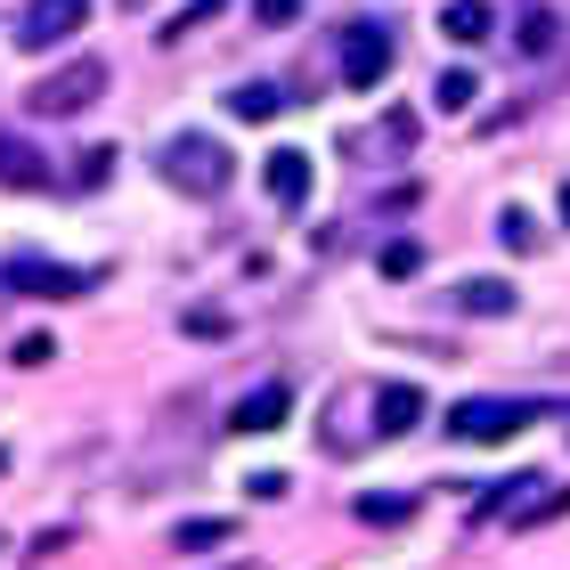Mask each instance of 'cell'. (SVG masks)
<instances>
[{
  "mask_svg": "<svg viewBox=\"0 0 570 570\" xmlns=\"http://www.w3.org/2000/svg\"><path fill=\"white\" fill-rule=\"evenodd\" d=\"M155 171H164L179 196H220L228 179H237V155H228L220 139H204V131H179V139H164Z\"/></svg>",
  "mask_w": 570,
  "mask_h": 570,
  "instance_id": "obj_1",
  "label": "cell"
},
{
  "mask_svg": "<svg viewBox=\"0 0 570 570\" xmlns=\"http://www.w3.org/2000/svg\"><path fill=\"white\" fill-rule=\"evenodd\" d=\"M98 98H107V58H73L58 73H41V82L24 90V107H33L41 122H66V115H90Z\"/></svg>",
  "mask_w": 570,
  "mask_h": 570,
  "instance_id": "obj_2",
  "label": "cell"
},
{
  "mask_svg": "<svg viewBox=\"0 0 570 570\" xmlns=\"http://www.w3.org/2000/svg\"><path fill=\"white\" fill-rule=\"evenodd\" d=\"M9 294H33V302H73V294H90L98 269H73V262H41V253H17L9 269Z\"/></svg>",
  "mask_w": 570,
  "mask_h": 570,
  "instance_id": "obj_3",
  "label": "cell"
},
{
  "mask_svg": "<svg viewBox=\"0 0 570 570\" xmlns=\"http://www.w3.org/2000/svg\"><path fill=\"white\" fill-rule=\"evenodd\" d=\"M522 424H538V400H456L449 407V432L481 440V449H489V440H513Z\"/></svg>",
  "mask_w": 570,
  "mask_h": 570,
  "instance_id": "obj_4",
  "label": "cell"
},
{
  "mask_svg": "<svg viewBox=\"0 0 570 570\" xmlns=\"http://www.w3.org/2000/svg\"><path fill=\"white\" fill-rule=\"evenodd\" d=\"M82 24H90V0H33V9L17 17V49H33V58H41V49L73 41Z\"/></svg>",
  "mask_w": 570,
  "mask_h": 570,
  "instance_id": "obj_5",
  "label": "cell"
},
{
  "mask_svg": "<svg viewBox=\"0 0 570 570\" xmlns=\"http://www.w3.org/2000/svg\"><path fill=\"white\" fill-rule=\"evenodd\" d=\"M383 73H392V33H383V24H343V82L375 90Z\"/></svg>",
  "mask_w": 570,
  "mask_h": 570,
  "instance_id": "obj_6",
  "label": "cell"
},
{
  "mask_svg": "<svg viewBox=\"0 0 570 570\" xmlns=\"http://www.w3.org/2000/svg\"><path fill=\"white\" fill-rule=\"evenodd\" d=\"M285 416H294V392H285V383H262V392H245L228 407V432H277Z\"/></svg>",
  "mask_w": 570,
  "mask_h": 570,
  "instance_id": "obj_7",
  "label": "cell"
},
{
  "mask_svg": "<svg viewBox=\"0 0 570 570\" xmlns=\"http://www.w3.org/2000/svg\"><path fill=\"white\" fill-rule=\"evenodd\" d=\"M416 424H424V392H416V383H383V392H375V432L400 440V432H416Z\"/></svg>",
  "mask_w": 570,
  "mask_h": 570,
  "instance_id": "obj_8",
  "label": "cell"
},
{
  "mask_svg": "<svg viewBox=\"0 0 570 570\" xmlns=\"http://www.w3.org/2000/svg\"><path fill=\"white\" fill-rule=\"evenodd\" d=\"M262 179H269V196L294 213V204H309V155L302 147H277L269 164H262Z\"/></svg>",
  "mask_w": 570,
  "mask_h": 570,
  "instance_id": "obj_9",
  "label": "cell"
},
{
  "mask_svg": "<svg viewBox=\"0 0 570 570\" xmlns=\"http://www.w3.org/2000/svg\"><path fill=\"white\" fill-rule=\"evenodd\" d=\"M440 33L473 49V41H489V33H498V9H489V0H449V9H440Z\"/></svg>",
  "mask_w": 570,
  "mask_h": 570,
  "instance_id": "obj_10",
  "label": "cell"
},
{
  "mask_svg": "<svg viewBox=\"0 0 570 570\" xmlns=\"http://www.w3.org/2000/svg\"><path fill=\"white\" fill-rule=\"evenodd\" d=\"M456 309H464V318H505V309H513V285H505V277H464V285H456Z\"/></svg>",
  "mask_w": 570,
  "mask_h": 570,
  "instance_id": "obj_11",
  "label": "cell"
},
{
  "mask_svg": "<svg viewBox=\"0 0 570 570\" xmlns=\"http://www.w3.org/2000/svg\"><path fill=\"white\" fill-rule=\"evenodd\" d=\"M0 188H49V164L24 139H0Z\"/></svg>",
  "mask_w": 570,
  "mask_h": 570,
  "instance_id": "obj_12",
  "label": "cell"
},
{
  "mask_svg": "<svg viewBox=\"0 0 570 570\" xmlns=\"http://www.w3.org/2000/svg\"><path fill=\"white\" fill-rule=\"evenodd\" d=\"M505 513H513V530H538V522H554V513H570V489H547V481H538V498H513Z\"/></svg>",
  "mask_w": 570,
  "mask_h": 570,
  "instance_id": "obj_13",
  "label": "cell"
},
{
  "mask_svg": "<svg viewBox=\"0 0 570 570\" xmlns=\"http://www.w3.org/2000/svg\"><path fill=\"white\" fill-rule=\"evenodd\" d=\"M277 107H285L277 82H237V90H228V115H237V122H269Z\"/></svg>",
  "mask_w": 570,
  "mask_h": 570,
  "instance_id": "obj_14",
  "label": "cell"
},
{
  "mask_svg": "<svg viewBox=\"0 0 570 570\" xmlns=\"http://www.w3.org/2000/svg\"><path fill=\"white\" fill-rule=\"evenodd\" d=\"M228 538H237V522L204 513V522H179V530H171V547H179V554H204V547H228Z\"/></svg>",
  "mask_w": 570,
  "mask_h": 570,
  "instance_id": "obj_15",
  "label": "cell"
},
{
  "mask_svg": "<svg viewBox=\"0 0 570 570\" xmlns=\"http://www.w3.org/2000/svg\"><path fill=\"white\" fill-rule=\"evenodd\" d=\"M473 98H481V82H473V73H464V66H449V73H440V82H432V107H440V115H464V107H473Z\"/></svg>",
  "mask_w": 570,
  "mask_h": 570,
  "instance_id": "obj_16",
  "label": "cell"
},
{
  "mask_svg": "<svg viewBox=\"0 0 570 570\" xmlns=\"http://www.w3.org/2000/svg\"><path fill=\"white\" fill-rule=\"evenodd\" d=\"M375 269H383V277H416V269H424V245H407V237H400V245H383V262H375Z\"/></svg>",
  "mask_w": 570,
  "mask_h": 570,
  "instance_id": "obj_17",
  "label": "cell"
},
{
  "mask_svg": "<svg viewBox=\"0 0 570 570\" xmlns=\"http://www.w3.org/2000/svg\"><path fill=\"white\" fill-rule=\"evenodd\" d=\"M522 49H530V58L554 49V9H522Z\"/></svg>",
  "mask_w": 570,
  "mask_h": 570,
  "instance_id": "obj_18",
  "label": "cell"
},
{
  "mask_svg": "<svg viewBox=\"0 0 570 570\" xmlns=\"http://www.w3.org/2000/svg\"><path fill=\"white\" fill-rule=\"evenodd\" d=\"M416 498H358V522H407Z\"/></svg>",
  "mask_w": 570,
  "mask_h": 570,
  "instance_id": "obj_19",
  "label": "cell"
},
{
  "mask_svg": "<svg viewBox=\"0 0 570 570\" xmlns=\"http://www.w3.org/2000/svg\"><path fill=\"white\" fill-rule=\"evenodd\" d=\"M220 9H228V0H188V9H179V17L164 24V41H179V33H196V24H204V17H220Z\"/></svg>",
  "mask_w": 570,
  "mask_h": 570,
  "instance_id": "obj_20",
  "label": "cell"
},
{
  "mask_svg": "<svg viewBox=\"0 0 570 570\" xmlns=\"http://www.w3.org/2000/svg\"><path fill=\"white\" fill-rule=\"evenodd\" d=\"M498 237H505L513 253H530V245H538V228H530V213H498Z\"/></svg>",
  "mask_w": 570,
  "mask_h": 570,
  "instance_id": "obj_21",
  "label": "cell"
},
{
  "mask_svg": "<svg viewBox=\"0 0 570 570\" xmlns=\"http://www.w3.org/2000/svg\"><path fill=\"white\" fill-rule=\"evenodd\" d=\"M49 358H58V343H49V334H24V343H17V367H49Z\"/></svg>",
  "mask_w": 570,
  "mask_h": 570,
  "instance_id": "obj_22",
  "label": "cell"
},
{
  "mask_svg": "<svg viewBox=\"0 0 570 570\" xmlns=\"http://www.w3.org/2000/svg\"><path fill=\"white\" fill-rule=\"evenodd\" d=\"M253 17H262V24H294L302 0H253Z\"/></svg>",
  "mask_w": 570,
  "mask_h": 570,
  "instance_id": "obj_23",
  "label": "cell"
},
{
  "mask_svg": "<svg viewBox=\"0 0 570 570\" xmlns=\"http://www.w3.org/2000/svg\"><path fill=\"white\" fill-rule=\"evenodd\" d=\"M188 334H204V343H220V334H228V318H220V309H196V318H188Z\"/></svg>",
  "mask_w": 570,
  "mask_h": 570,
  "instance_id": "obj_24",
  "label": "cell"
},
{
  "mask_svg": "<svg viewBox=\"0 0 570 570\" xmlns=\"http://www.w3.org/2000/svg\"><path fill=\"white\" fill-rule=\"evenodd\" d=\"M562 228H570V188H562Z\"/></svg>",
  "mask_w": 570,
  "mask_h": 570,
  "instance_id": "obj_25",
  "label": "cell"
},
{
  "mask_svg": "<svg viewBox=\"0 0 570 570\" xmlns=\"http://www.w3.org/2000/svg\"><path fill=\"white\" fill-rule=\"evenodd\" d=\"M237 570H245V562H237Z\"/></svg>",
  "mask_w": 570,
  "mask_h": 570,
  "instance_id": "obj_26",
  "label": "cell"
}]
</instances>
